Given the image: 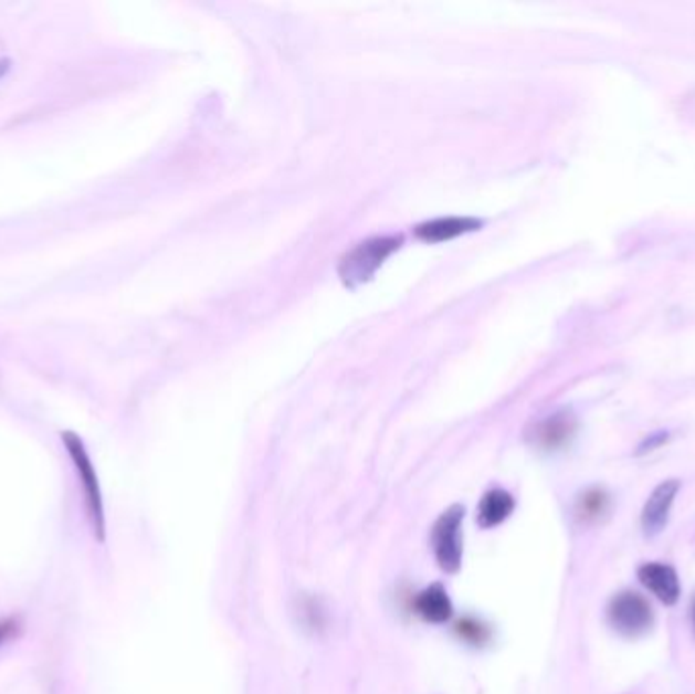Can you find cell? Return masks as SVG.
I'll use <instances>...</instances> for the list:
<instances>
[{
  "instance_id": "277c9868",
  "label": "cell",
  "mask_w": 695,
  "mask_h": 694,
  "mask_svg": "<svg viewBox=\"0 0 695 694\" xmlns=\"http://www.w3.org/2000/svg\"><path fill=\"white\" fill-rule=\"evenodd\" d=\"M64 444L67 449V454L72 456V463L76 466L77 479L82 483V491H84V500H86V509H88L89 522L94 527V534L98 536V540H104V532H106V522H104V502H102L101 483H98V475H96V469L89 461L88 452L84 449L82 440L72 434V432H65Z\"/></svg>"
},
{
  "instance_id": "9c48e42d",
  "label": "cell",
  "mask_w": 695,
  "mask_h": 694,
  "mask_svg": "<svg viewBox=\"0 0 695 694\" xmlns=\"http://www.w3.org/2000/svg\"><path fill=\"white\" fill-rule=\"evenodd\" d=\"M515 512V497L505 488H491L478 505L476 522L482 529L501 526Z\"/></svg>"
},
{
  "instance_id": "7a4b0ae2",
  "label": "cell",
  "mask_w": 695,
  "mask_h": 694,
  "mask_svg": "<svg viewBox=\"0 0 695 694\" xmlns=\"http://www.w3.org/2000/svg\"><path fill=\"white\" fill-rule=\"evenodd\" d=\"M464 515H466V509L462 505H452L440 515V519L435 522L431 532V546H433L435 560L443 572H450V575L460 570L462 558H464V532H462Z\"/></svg>"
},
{
  "instance_id": "ba28073f",
  "label": "cell",
  "mask_w": 695,
  "mask_h": 694,
  "mask_svg": "<svg viewBox=\"0 0 695 694\" xmlns=\"http://www.w3.org/2000/svg\"><path fill=\"white\" fill-rule=\"evenodd\" d=\"M415 611L425 621L440 625V623H445L452 619L454 604H452L447 591L443 589V585L433 582L428 589L419 592L418 599H415Z\"/></svg>"
},
{
  "instance_id": "9a60e30c",
  "label": "cell",
  "mask_w": 695,
  "mask_h": 694,
  "mask_svg": "<svg viewBox=\"0 0 695 694\" xmlns=\"http://www.w3.org/2000/svg\"><path fill=\"white\" fill-rule=\"evenodd\" d=\"M665 442H667V434H663V432H659L655 437L646 438L645 442L641 444V449H639V454L655 451V449H659V446L665 444Z\"/></svg>"
},
{
  "instance_id": "5b68a950",
  "label": "cell",
  "mask_w": 695,
  "mask_h": 694,
  "mask_svg": "<svg viewBox=\"0 0 695 694\" xmlns=\"http://www.w3.org/2000/svg\"><path fill=\"white\" fill-rule=\"evenodd\" d=\"M680 488H682V483L675 479H670V481H663L651 493V497L646 500L645 507H643V514H641V526H643L646 538H655L667 527L671 509H673V503H675Z\"/></svg>"
},
{
  "instance_id": "30bf717a",
  "label": "cell",
  "mask_w": 695,
  "mask_h": 694,
  "mask_svg": "<svg viewBox=\"0 0 695 694\" xmlns=\"http://www.w3.org/2000/svg\"><path fill=\"white\" fill-rule=\"evenodd\" d=\"M481 227L482 220L450 217V219L430 220V222L419 224L418 229H415V234H418L421 241L442 243V241H450V239L460 236V234L476 231Z\"/></svg>"
},
{
  "instance_id": "8992f818",
  "label": "cell",
  "mask_w": 695,
  "mask_h": 694,
  "mask_svg": "<svg viewBox=\"0 0 695 694\" xmlns=\"http://www.w3.org/2000/svg\"><path fill=\"white\" fill-rule=\"evenodd\" d=\"M639 580L661 603L673 607L682 597V580L673 566L665 562H646L639 568Z\"/></svg>"
},
{
  "instance_id": "6da1fadb",
  "label": "cell",
  "mask_w": 695,
  "mask_h": 694,
  "mask_svg": "<svg viewBox=\"0 0 695 694\" xmlns=\"http://www.w3.org/2000/svg\"><path fill=\"white\" fill-rule=\"evenodd\" d=\"M403 243L401 236H377L358 244L348 255L340 261L341 282L350 287L372 280V275L379 271L385 259L394 253Z\"/></svg>"
},
{
  "instance_id": "4fadbf2b",
  "label": "cell",
  "mask_w": 695,
  "mask_h": 694,
  "mask_svg": "<svg viewBox=\"0 0 695 694\" xmlns=\"http://www.w3.org/2000/svg\"><path fill=\"white\" fill-rule=\"evenodd\" d=\"M302 618H304L305 625H307L309 630H317V628L324 625L322 611H319V607H317L314 599H307V601H304V604H302Z\"/></svg>"
},
{
  "instance_id": "7c38bea8",
  "label": "cell",
  "mask_w": 695,
  "mask_h": 694,
  "mask_svg": "<svg viewBox=\"0 0 695 694\" xmlns=\"http://www.w3.org/2000/svg\"><path fill=\"white\" fill-rule=\"evenodd\" d=\"M455 631H457V635H460L464 642L472 643V645H484V643L491 640L488 625H484L478 619H460L457 625H455Z\"/></svg>"
},
{
  "instance_id": "e0dca14e",
  "label": "cell",
  "mask_w": 695,
  "mask_h": 694,
  "mask_svg": "<svg viewBox=\"0 0 695 694\" xmlns=\"http://www.w3.org/2000/svg\"><path fill=\"white\" fill-rule=\"evenodd\" d=\"M692 623H694V633H695V599H694V604H692Z\"/></svg>"
},
{
  "instance_id": "5bb4252c",
  "label": "cell",
  "mask_w": 695,
  "mask_h": 694,
  "mask_svg": "<svg viewBox=\"0 0 695 694\" xmlns=\"http://www.w3.org/2000/svg\"><path fill=\"white\" fill-rule=\"evenodd\" d=\"M19 631H21L19 619H0V648L7 642H11L13 638H17Z\"/></svg>"
},
{
  "instance_id": "2e32d148",
  "label": "cell",
  "mask_w": 695,
  "mask_h": 694,
  "mask_svg": "<svg viewBox=\"0 0 695 694\" xmlns=\"http://www.w3.org/2000/svg\"><path fill=\"white\" fill-rule=\"evenodd\" d=\"M7 70H9V62H0V77L4 76Z\"/></svg>"
},
{
  "instance_id": "3957f363",
  "label": "cell",
  "mask_w": 695,
  "mask_h": 694,
  "mask_svg": "<svg viewBox=\"0 0 695 694\" xmlns=\"http://www.w3.org/2000/svg\"><path fill=\"white\" fill-rule=\"evenodd\" d=\"M608 623L624 638H639L655 625V611L649 599L636 591H620L608 603Z\"/></svg>"
},
{
  "instance_id": "8fae6325",
  "label": "cell",
  "mask_w": 695,
  "mask_h": 694,
  "mask_svg": "<svg viewBox=\"0 0 695 694\" xmlns=\"http://www.w3.org/2000/svg\"><path fill=\"white\" fill-rule=\"evenodd\" d=\"M610 512V497L602 487H592L583 491L576 503V515L586 524H596L607 517Z\"/></svg>"
},
{
  "instance_id": "52a82bcc",
  "label": "cell",
  "mask_w": 695,
  "mask_h": 694,
  "mask_svg": "<svg viewBox=\"0 0 695 694\" xmlns=\"http://www.w3.org/2000/svg\"><path fill=\"white\" fill-rule=\"evenodd\" d=\"M576 434V420L568 412L556 413L547 418L533 430V442L541 451H557L564 449Z\"/></svg>"
}]
</instances>
